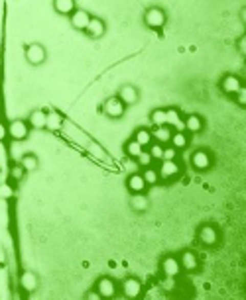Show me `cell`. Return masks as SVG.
<instances>
[{
  "mask_svg": "<svg viewBox=\"0 0 246 300\" xmlns=\"http://www.w3.org/2000/svg\"><path fill=\"white\" fill-rule=\"evenodd\" d=\"M166 22H168V14L160 6H152V8H148L144 12V24L148 28H152V30H162L166 26Z\"/></svg>",
  "mask_w": 246,
  "mask_h": 300,
  "instance_id": "cell-1",
  "label": "cell"
},
{
  "mask_svg": "<svg viewBox=\"0 0 246 300\" xmlns=\"http://www.w3.org/2000/svg\"><path fill=\"white\" fill-rule=\"evenodd\" d=\"M158 175H160V181H166V183L175 181L182 175V165L175 159H162L160 167H158Z\"/></svg>",
  "mask_w": 246,
  "mask_h": 300,
  "instance_id": "cell-2",
  "label": "cell"
},
{
  "mask_svg": "<svg viewBox=\"0 0 246 300\" xmlns=\"http://www.w3.org/2000/svg\"><path fill=\"white\" fill-rule=\"evenodd\" d=\"M197 239H199V243H203L205 247H215L220 239V234H219V230H217V226L203 224L197 230Z\"/></svg>",
  "mask_w": 246,
  "mask_h": 300,
  "instance_id": "cell-3",
  "label": "cell"
},
{
  "mask_svg": "<svg viewBox=\"0 0 246 300\" xmlns=\"http://www.w3.org/2000/svg\"><path fill=\"white\" fill-rule=\"evenodd\" d=\"M95 290L101 294V298H115L118 292V285L113 277H99L95 283Z\"/></svg>",
  "mask_w": 246,
  "mask_h": 300,
  "instance_id": "cell-4",
  "label": "cell"
},
{
  "mask_svg": "<svg viewBox=\"0 0 246 300\" xmlns=\"http://www.w3.org/2000/svg\"><path fill=\"white\" fill-rule=\"evenodd\" d=\"M142 283H140V279H136V277H126L122 283H120V292L126 296V298H140L142 296Z\"/></svg>",
  "mask_w": 246,
  "mask_h": 300,
  "instance_id": "cell-5",
  "label": "cell"
},
{
  "mask_svg": "<svg viewBox=\"0 0 246 300\" xmlns=\"http://www.w3.org/2000/svg\"><path fill=\"white\" fill-rule=\"evenodd\" d=\"M103 112H104V116H108V118H113V120H118V118L124 116L126 106H124V102L118 98V96H110V98L104 100Z\"/></svg>",
  "mask_w": 246,
  "mask_h": 300,
  "instance_id": "cell-6",
  "label": "cell"
},
{
  "mask_svg": "<svg viewBox=\"0 0 246 300\" xmlns=\"http://www.w3.org/2000/svg\"><path fill=\"white\" fill-rule=\"evenodd\" d=\"M6 128H8V136H10L14 141H24V139L30 136V130H32L26 120H20V118H18V120H12Z\"/></svg>",
  "mask_w": 246,
  "mask_h": 300,
  "instance_id": "cell-7",
  "label": "cell"
},
{
  "mask_svg": "<svg viewBox=\"0 0 246 300\" xmlns=\"http://www.w3.org/2000/svg\"><path fill=\"white\" fill-rule=\"evenodd\" d=\"M213 165V157L207 149H197L191 153V167L195 171H207Z\"/></svg>",
  "mask_w": 246,
  "mask_h": 300,
  "instance_id": "cell-8",
  "label": "cell"
},
{
  "mask_svg": "<svg viewBox=\"0 0 246 300\" xmlns=\"http://www.w3.org/2000/svg\"><path fill=\"white\" fill-rule=\"evenodd\" d=\"M219 87H220V90H222L225 94L234 96V94H236V92L242 88V81H240V77L227 73V75H222V79H220Z\"/></svg>",
  "mask_w": 246,
  "mask_h": 300,
  "instance_id": "cell-9",
  "label": "cell"
},
{
  "mask_svg": "<svg viewBox=\"0 0 246 300\" xmlns=\"http://www.w3.org/2000/svg\"><path fill=\"white\" fill-rule=\"evenodd\" d=\"M26 59L30 65H41L48 59V51L41 43H30L26 47Z\"/></svg>",
  "mask_w": 246,
  "mask_h": 300,
  "instance_id": "cell-10",
  "label": "cell"
},
{
  "mask_svg": "<svg viewBox=\"0 0 246 300\" xmlns=\"http://www.w3.org/2000/svg\"><path fill=\"white\" fill-rule=\"evenodd\" d=\"M160 269L164 277H177L182 273V265H180V259L173 257V255H166L162 261H160Z\"/></svg>",
  "mask_w": 246,
  "mask_h": 300,
  "instance_id": "cell-11",
  "label": "cell"
},
{
  "mask_svg": "<svg viewBox=\"0 0 246 300\" xmlns=\"http://www.w3.org/2000/svg\"><path fill=\"white\" fill-rule=\"evenodd\" d=\"M118 98L124 102V106H132L140 100V90L134 87V85H124L118 90Z\"/></svg>",
  "mask_w": 246,
  "mask_h": 300,
  "instance_id": "cell-12",
  "label": "cell"
},
{
  "mask_svg": "<svg viewBox=\"0 0 246 300\" xmlns=\"http://www.w3.org/2000/svg\"><path fill=\"white\" fill-rule=\"evenodd\" d=\"M20 287H22V290H24V292H28V294L36 292V290H38V287H39L38 275H36L34 271H24V273L20 275Z\"/></svg>",
  "mask_w": 246,
  "mask_h": 300,
  "instance_id": "cell-13",
  "label": "cell"
},
{
  "mask_svg": "<svg viewBox=\"0 0 246 300\" xmlns=\"http://www.w3.org/2000/svg\"><path fill=\"white\" fill-rule=\"evenodd\" d=\"M71 26L75 28V30H81V32H85V28L89 26V22H91V14L87 12V10H81V8H75L73 12H71Z\"/></svg>",
  "mask_w": 246,
  "mask_h": 300,
  "instance_id": "cell-14",
  "label": "cell"
},
{
  "mask_svg": "<svg viewBox=\"0 0 246 300\" xmlns=\"http://www.w3.org/2000/svg\"><path fill=\"white\" fill-rule=\"evenodd\" d=\"M126 188H128L130 194L146 192L148 185H146V181H144L142 173H132V175H128V179H126Z\"/></svg>",
  "mask_w": 246,
  "mask_h": 300,
  "instance_id": "cell-15",
  "label": "cell"
},
{
  "mask_svg": "<svg viewBox=\"0 0 246 300\" xmlns=\"http://www.w3.org/2000/svg\"><path fill=\"white\" fill-rule=\"evenodd\" d=\"M130 208L136 214L148 212L150 208V198L146 196V192H138V194H130Z\"/></svg>",
  "mask_w": 246,
  "mask_h": 300,
  "instance_id": "cell-16",
  "label": "cell"
},
{
  "mask_svg": "<svg viewBox=\"0 0 246 300\" xmlns=\"http://www.w3.org/2000/svg\"><path fill=\"white\" fill-rule=\"evenodd\" d=\"M104 32H106V24H104L101 18H97V16H93L89 26L85 28V34L93 39H99L104 36Z\"/></svg>",
  "mask_w": 246,
  "mask_h": 300,
  "instance_id": "cell-17",
  "label": "cell"
},
{
  "mask_svg": "<svg viewBox=\"0 0 246 300\" xmlns=\"http://www.w3.org/2000/svg\"><path fill=\"white\" fill-rule=\"evenodd\" d=\"M183 126H185V132H187V134H199V132H203L205 122H203V118H201L199 114H189V116L183 120Z\"/></svg>",
  "mask_w": 246,
  "mask_h": 300,
  "instance_id": "cell-18",
  "label": "cell"
},
{
  "mask_svg": "<svg viewBox=\"0 0 246 300\" xmlns=\"http://www.w3.org/2000/svg\"><path fill=\"white\" fill-rule=\"evenodd\" d=\"M180 265H182V271H195L199 267V257L195 255V251H183L180 255Z\"/></svg>",
  "mask_w": 246,
  "mask_h": 300,
  "instance_id": "cell-19",
  "label": "cell"
},
{
  "mask_svg": "<svg viewBox=\"0 0 246 300\" xmlns=\"http://www.w3.org/2000/svg\"><path fill=\"white\" fill-rule=\"evenodd\" d=\"M168 112V126L173 130V132H183L185 126H183V118L177 108H166Z\"/></svg>",
  "mask_w": 246,
  "mask_h": 300,
  "instance_id": "cell-20",
  "label": "cell"
},
{
  "mask_svg": "<svg viewBox=\"0 0 246 300\" xmlns=\"http://www.w3.org/2000/svg\"><path fill=\"white\" fill-rule=\"evenodd\" d=\"M63 128V114L59 110H50L48 112V120H46V130L50 132H57Z\"/></svg>",
  "mask_w": 246,
  "mask_h": 300,
  "instance_id": "cell-21",
  "label": "cell"
},
{
  "mask_svg": "<svg viewBox=\"0 0 246 300\" xmlns=\"http://www.w3.org/2000/svg\"><path fill=\"white\" fill-rule=\"evenodd\" d=\"M46 120H48V112L46 110H34L28 118V124L34 130H46Z\"/></svg>",
  "mask_w": 246,
  "mask_h": 300,
  "instance_id": "cell-22",
  "label": "cell"
},
{
  "mask_svg": "<svg viewBox=\"0 0 246 300\" xmlns=\"http://www.w3.org/2000/svg\"><path fill=\"white\" fill-rule=\"evenodd\" d=\"M171 134H173V130L169 126H158V128H154V132H152V138L158 143L166 145V143H169V139H171Z\"/></svg>",
  "mask_w": 246,
  "mask_h": 300,
  "instance_id": "cell-23",
  "label": "cell"
},
{
  "mask_svg": "<svg viewBox=\"0 0 246 300\" xmlns=\"http://www.w3.org/2000/svg\"><path fill=\"white\" fill-rule=\"evenodd\" d=\"M169 145L175 147L177 151L185 149V147L189 145V136H187V132H185V130H183V132H173V134H171V139H169Z\"/></svg>",
  "mask_w": 246,
  "mask_h": 300,
  "instance_id": "cell-24",
  "label": "cell"
},
{
  "mask_svg": "<svg viewBox=\"0 0 246 300\" xmlns=\"http://www.w3.org/2000/svg\"><path fill=\"white\" fill-rule=\"evenodd\" d=\"M53 8L57 14H63V16H71V12L77 8L75 6V0H53Z\"/></svg>",
  "mask_w": 246,
  "mask_h": 300,
  "instance_id": "cell-25",
  "label": "cell"
},
{
  "mask_svg": "<svg viewBox=\"0 0 246 300\" xmlns=\"http://www.w3.org/2000/svg\"><path fill=\"white\" fill-rule=\"evenodd\" d=\"M134 139L142 145L144 149H146V147L154 141V138H152V132H150L148 128H138V130H136V134H134Z\"/></svg>",
  "mask_w": 246,
  "mask_h": 300,
  "instance_id": "cell-26",
  "label": "cell"
},
{
  "mask_svg": "<svg viewBox=\"0 0 246 300\" xmlns=\"http://www.w3.org/2000/svg\"><path fill=\"white\" fill-rule=\"evenodd\" d=\"M20 163H22V167L26 169V173H34V171H38V167H39L38 155H34V153H26Z\"/></svg>",
  "mask_w": 246,
  "mask_h": 300,
  "instance_id": "cell-27",
  "label": "cell"
},
{
  "mask_svg": "<svg viewBox=\"0 0 246 300\" xmlns=\"http://www.w3.org/2000/svg\"><path fill=\"white\" fill-rule=\"evenodd\" d=\"M142 151H144V147L134 138L128 139V141L124 143V153H126L128 157H132V159H136V157H138V155H140Z\"/></svg>",
  "mask_w": 246,
  "mask_h": 300,
  "instance_id": "cell-28",
  "label": "cell"
},
{
  "mask_svg": "<svg viewBox=\"0 0 246 300\" xmlns=\"http://www.w3.org/2000/svg\"><path fill=\"white\" fill-rule=\"evenodd\" d=\"M150 120H152V124L155 128L158 126H168V112H166V108H155V110H152Z\"/></svg>",
  "mask_w": 246,
  "mask_h": 300,
  "instance_id": "cell-29",
  "label": "cell"
},
{
  "mask_svg": "<svg viewBox=\"0 0 246 300\" xmlns=\"http://www.w3.org/2000/svg\"><path fill=\"white\" fill-rule=\"evenodd\" d=\"M142 177H144V181H146V185H148V187H154V185L160 183L158 169H154V167H146V169H142Z\"/></svg>",
  "mask_w": 246,
  "mask_h": 300,
  "instance_id": "cell-30",
  "label": "cell"
},
{
  "mask_svg": "<svg viewBox=\"0 0 246 300\" xmlns=\"http://www.w3.org/2000/svg\"><path fill=\"white\" fill-rule=\"evenodd\" d=\"M24 177H26V169L22 167V163H14L12 167H10V179H12L14 183H20Z\"/></svg>",
  "mask_w": 246,
  "mask_h": 300,
  "instance_id": "cell-31",
  "label": "cell"
},
{
  "mask_svg": "<svg viewBox=\"0 0 246 300\" xmlns=\"http://www.w3.org/2000/svg\"><path fill=\"white\" fill-rule=\"evenodd\" d=\"M146 149H148V153L152 155V159H154V161H162V155H164V145H162V143L152 141V143H150Z\"/></svg>",
  "mask_w": 246,
  "mask_h": 300,
  "instance_id": "cell-32",
  "label": "cell"
},
{
  "mask_svg": "<svg viewBox=\"0 0 246 300\" xmlns=\"http://www.w3.org/2000/svg\"><path fill=\"white\" fill-rule=\"evenodd\" d=\"M136 163H138V167H142V169H146V167H152V163H154V159H152V155L148 153V149H144L138 157H136Z\"/></svg>",
  "mask_w": 246,
  "mask_h": 300,
  "instance_id": "cell-33",
  "label": "cell"
},
{
  "mask_svg": "<svg viewBox=\"0 0 246 300\" xmlns=\"http://www.w3.org/2000/svg\"><path fill=\"white\" fill-rule=\"evenodd\" d=\"M14 196V188L8 185V183H2L0 185V198H4V200H8V198H12Z\"/></svg>",
  "mask_w": 246,
  "mask_h": 300,
  "instance_id": "cell-34",
  "label": "cell"
},
{
  "mask_svg": "<svg viewBox=\"0 0 246 300\" xmlns=\"http://www.w3.org/2000/svg\"><path fill=\"white\" fill-rule=\"evenodd\" d=\"M162 288H164L166 292L175 290V277H164V281H162Z\"/></svg>",
  "mask_w": 246,
  "mask_h": 300,
  "instance_id": "cell-35",
  "label": "cell"
},
{
  "mask_svg": "<svg viewBox=\"0 0 246 300\" xmlns=\"http://www.w3.org/2000/svg\"><path fill=\"white\" fill-rule=\"evenodd\" d=\"M175 157H177V149L171 147V145H164V155H162V159H175Z\"/></svg>",
  "mask_w": 246,
  "mask_h": 300,
  "instance_id": "cell-36",
  "label": "cell"
},
{
  "mask_svg": "<svg viewBox=\"0 0 246 300\" xmlns=\"http://www.w3.org/2000/svg\"><path fill=\"white\" fill-rule=\"evenodd\" d=\"M234 98H236V104H238V106H246V88H240V90L234 94Z\"/></svg>",
  "mask_w": 246,
  "mask_h": 300,
  "instance_id": "cell-37",
  "label": "cell"
},
{
  "mask_svg": "<svg viewBox=\"0 0 246 300\" xmlns=\"http://www.w3.org/2000/svg\"><path fill=\"white\" fill-rule=\"evenodd\" d=\"M236 47H238V53H240V55H246V38H244V36L238 39Z\"/></svg>",
  "mask_w": 246,
  "mask_h": 300,
  "instance_id": "cell-38",
  "label": "cell"
},
{
  "mask_svg": "<svg viewBox=\"0 0 246 300\" xmlns=\"http://www.w3.org/2000/svg\"><path fill=\"white\" fill-rule=\"evenodd\" d=\"M85 298H89V300H101V294L93 288V290H87V294H85Z\"/></svg>",
  "mask_w": 246,
  "mask_h": 300,
  "instance_id": "cell-39",
  "label": "cell"
},
{
  "mask_svg": "<svg viewBox=\"0 0 246 300\" xmlns=\"http://www.w3.org/2000/svg\"><path fill=\"white\" fill-rule=\"evenodd\" d=\"M6 136H8V128H6V126L0 122V141L6 138Z\"/></svg>",
  "mask_w": 246,
  "mask_h": 300,
  "instance_id": "cell-40",
  "label": "cell"
}]
</instances>
